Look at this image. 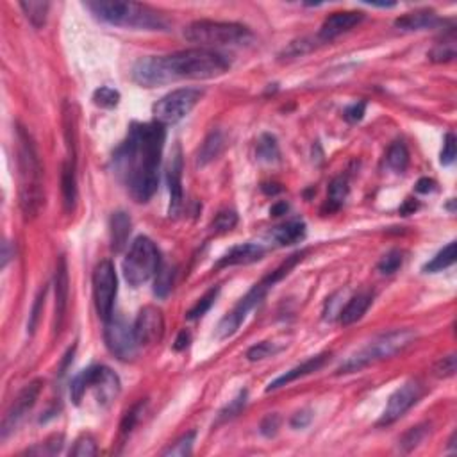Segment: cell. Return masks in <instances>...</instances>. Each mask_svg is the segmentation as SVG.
<instances>
[{"label": "cell", "mask_w": 457, "mask_h": 457, "mask_svg": "<svg viewBox=\"0 0 457 457\" xmlns=\"http://www.w3.org/2000/svg\"><path fill=\"white\" fill-rule=\"evenodd\" d=\"M424 397V386L420 380H407L404 386L397 389L389 397L388 404H386L384 413L380 417L379 425H391L404 417L409 409L418 404V400Z\"/></svg>", "instance_id": "cell-13"}, {"label": "cell", "mask_w": 457, "mask_h": 457, "mask_svg": "<svg viewBox=\"0 0 457 457\" xmlns=\"http://www.w3.org/2000/svg\"><path fill=\"white\" fill-rule=\"evenodd\" d=\"M402 263H404L402 252L400 250H391V252H388L384 257L380 259L379 271L382 274V276H391V274H395V271H397L398 268L402 267Z\"/></svg>", "instance_id": "cell-40"}, {"label": "cell", "mask_w": 457, "mask_h": 457, "mask_svg": "<svg viewBox=\"0 0 457 457\" xmlns=\"http://www.w3.org/2000/svg\"><path fill=\"white\" fill-rule=\"evenodd\" d=\"M184 38L200 49L225 47V45H245L252 41L250 29L234 22L197 20L184 29Z\"/></svg>", "instance_id": "cell-6"}, {"label": "cell", "mask_w": 457, "mask_h": 457, "mask_svg": "<svg viewBox=\"0 0 457 457\" xmlns=\"http://www.w3.org/2000/svg\"><path fill=\"white\" fill-rule=\"evenodd\" d=\"M134 334L140 347H152L163 340L165 334V316L156 306H145L136 316L134 322Z\"/></svg>", "instance_id": "cell-15"}, {"label": "cell", "mask_w": 457, "mask_h": 457, "mask_svg": "<svg viewBox=\"0 0 457 457\" xmlns=\"http://www.w3.org/2000/svg\"><path fill=\"white\" fill-rule=\"evenodd\" d=\"M418 332L413 329H395V331L384 332L377 336L375 340L370 341L363 350L354 354L352 357H348L340 366L338 372L340 373H352L357 370L368 366V364L377 363V361L389 359V357L397 356V354L404 352L405 348L417 341Z\"/></svg>", "instance_id": "cell-5"}, {"label": "cell", "mask_w": 457, "mask_h": 457, "mask_svg": "<svg viewBox=\"0 0 457 457\" xmlns=\"http://www.w3.org/2000/svg\"><path fill=\"white\" fill-rule=\"evenodd\" d=\"M456 263V241H450L447 247L441 248L429 263L424 267V271L427 274H436V271H443L449 267Z\"/></svg>", "instance_id": "cell-30"}, {"label": "cell", "mask_w": 457, "mask_h": 457, "mask_svg": "<svg viewBox=\"0 0 457 457\" xmlns=\"http://www.w3.org/2000/svg\"><path fill=\"white\" fill-rule=\"evenodd\" d=\"M414 190L418 191V193H430V191L436 190V181L434 179H429V177H421L420 181L417 182V186H414Z\"/></svg>", "instance_id": "cell-51"}, {"label": "cell", "mask_w": 457, "mask_h": 457, "mask_svg": "<svg viewBox=\"0 0 457 457\" xmlns=\"http://www.w3.org/2000/svg\"><path fill=\"white\" fill-rule=\"evenodd\" d=\"M61 191H63V202L66 213H72L77 202V179H75V163L66 161L63 165L61 174Z\"/></svg>", "instance_id": "cell-25"}, {"label": "cell", "mask_w": 457, "mask_h": 457, "mask_svg": "<svg viewBox=\"0 0 457 457\" xmlns=\"http://www.w3.org/2000/svg\"><path fill=\"white\" fill-rule=\"evenodd\" d=\"M457 370V361L456 354H450V356L441 357L436 364H434V375L440 377V379H447V377H452Z\"/></svg>", "instance_id": "cell-43"}, {"label": "cell", "mask_w": 457, "mask_h": 457, "mask_svg": "<svg viewBox=\"0 0 457 457\" xmlns=\"http://www.w3.org/2000/svg\"><path fill=\"white\" fill-rule=\"evenodd\" d=\"M165 140V126L158 121L134 123L114 154L117 172L138 202H149L158 190Z\"/></svg>", "instance_id": "cell-1"}, {"label": "cell", "mask_w": 457, "mask_h": 457, "mask_svg": "<svg viewBox=\"0 0 457 457\" xmlns=\"http://www.w3.org/2000/svg\"><path fill=\"white\" fill-rule=\"evenodd\" d=\"M264 255L263 245L257 243H243L238 247H232L231 250L227 252L222 259L218 261L216 267L225 268V267H234V264H250L259 261Z\"/></svg>", "instance_id": "cell-21"}, {"label": "cell", "mask_w": 457, "mask_h": 457, "mask_svg": "<svg viewBox=\"0 0 457 457\" xmlns=\"http://www.w3.org/2000/svg\"><path fill=\"white\" fill-rule=\"evenodd\" d=\"M86 8L102 22L117 27L140 29V31H166L168 22L161 13L147 4L123 2V0H97L86 2Z\"/></svg>", "instance_id": "cell-3"}, {"label": "cell", "mask_w": 457, "mask_h": 457, "mask_svg": "<svg viewBox=\"0 0 457 457\" xmlns=\"http://www.w3.org/2000/svg\"><path fill=\"white\" fill-rule=\"evenodd\" d=\"M41 386H43V382H41L40 379H36L33 380V382H29V384L18 393V397L9 405L8 413H6L4 420H2V429H0V437H2V440H6L13 430L17 429L18 424L25 418V414L34 407L38 397H40Z\"/></svg>", "instance_id": "cell-14"}, {"label": "cell", "mask_w": 457, "mask_h": 457, "mask_svg": "<svg viewBox=\"0 0 457 457\" xmlns=\"http://www.w3.org/2000/svg\"><path fill=\"white\" fill-rule=\"evenodd\" d=\"M348 197V181L345 177H336L329 186L327 202L324 206V213H334L345 204V199Z\"/></svg>", "instance_id": "cell-28"}, {"label": "cell", "mask_w": 457, "mask_h": 457, "mask_svg": "<svg viewBox=\"0 0 457 457\" xmlns=\"http://www.w3.org/2000/svg\"><path fill=\"white\" fill-rule=\"evenodd\" d=\"M45 297H47V287H43L40 292V295L36 297V302L33 306V311H31V318H29V332H34L38 325V318H40L41 308H43L45 304Z\"/></svg>", "instance_id": "cell-48"}, {"label": "cell", "mask_w": 457, "mask_h": 457, "mask_svg": "<svg viewBox=\"0 0 457 457\" xmlns=\"http://www.w3.org/2000/svg\"><path fill=\"white\" fill-rule=\"evenodd\" d=\"M165 63L170 82L181 79H193V81L215 79L231 68V61L225 54L213 49H200V47L165 56Z\"/></svg>", "instance_id": "cell-4"}, {"label": "cell", "mask_w": 457, "mask_h": 457, "mask_svg": "<svg viewBox=\"0 0 457 457\" xmlns=\"http://www.w3.org/2000/svg\"><path fill=\"white\" fill-rule=\"evenodd\" d=\"M236 223H238V215H236L234 211H220L216 218L213 220V223H211V229L220 234V232H227L234 229Z\"/></svg>", "instance_id": "cell-39"}, {"label": "cell", "mask_w": 457, "mask_h": 457, "mask_svg": "<svg viewBox=\"0 0 457 457\" xmlns=\"http://www.w3.org/2000/svg\"><path fill=\"white\" fill-rule=\"evenodd\" d=\"M364 111H366V102H356V104L348 105L345 110L343 117L345 120L350 121V123H357L359 120H363Z\"/></svg>", "instance_id": "cell-49"}, {"label": "cell", "mask_w": 457, "mask_h": 457, "mask_svg": "<svg viewBox=\"0 0 457 457\" xmlns=\"http://www.w3.org/2000/svg\"><path fill=\"white\" fill-rule=\"evenodd\" d=\"M218 293H220V287L218 286L211 287L209 292H207L206 295L202 297V299H199V302L195 304L193 308L190 309V313H188V320H197V318H200V316L206 315V313L211 309V306L215 304V300H216V297H218Z\"/></svg>", "instance_id": "cell-35"}, {"label": "cell", "mask_w": 457, "mask_h": 457, "mask_svg": "<svg viewBox=\"0 0 457 457\" xmlns=\"http://www.w3.org/2000/svg\"><path fill=\"white\" fill-rule=\"evenodd\" d=\"M20 8L25 13L27 20L36 29H41L47 22L50 4L45 0H29V2H20Z\"/></svg>", "instance_id": "cell-29"}, {"label": "cell", "mask_w": 457, "mask_h": 457, "mask_svg": "<svg viewBox=\"0 0 457 457\" xmlns=\"http://www.w3.org/2000/svg\"><path fill=\"white\" fill-rule=\"evenodd\" d=\"M270 287L274 286H271L270 280H268L267 277H264L259 284H255L250 292L239 300L238 306H236V308L232 309V311L229 313L222 322H220L218 329H216V336H218L220 340H225V338L232 336V334L239 329V325L243 324V320L247 318L248 313H250L252 309H254L255 306L264 299V295H267Z\"/></svg>", "instance_id": "cell-12"}, {"label": "cell", "mask_w": 457, "mask_h": 457, "mask_svg": "<svg viewBox=\"0 0 457 457\" xmlns=\"http://www.w3.org/2000/svg\"><path fill=\"white\" fill-rule=\"evenodd\" d=\"M118 293V279L114 264L110 259H104L93 271V299L98 316L104 322L113 316L114 300Z\"/></svg>", "instance_id": "cell-10"}, {"label": "cell", "mask_w": 457, "mask_h": 457, "mask_svg": "<svg viewBox=\"0 0 457 457\" xmlns=\"http://www.w3.org/2000/svg\"><path fill=\"white\" fill-rule=\"evenodd\" d=\"M172 284H174V271L170 270L168 267H159V271L156 274V287L154 292L156 295L159 297H166L170 293Z\"/></svg>", "instance_id": "cell-37"}, {"label": "cell", "mask_w": 457, "mask_h": 457, "mask_svg": "<svg viewBox=\"0 0 457 457\" xmlns=\"http://www.w3.org/2000/svg\"><path fill=\"white\" fill-rule=\"evenodd\" d=\"M195 437H197V433H195V430L184 434L181 440L175 441L174 445L168 447V449L163 452V456H172V457H186V456H190L191 450H193Z\"/></svg>", "instance_id": "cell-34"}, {"label": "cell", "mask_w": 457, "mask_h": 457, "mask_svg": "<svg viewBox=\"0 0 457 457\" xmlns=\"http://www.w3.org/2000/svg\"><path fill=\"white\" fill-rule=\"evenodd\" d=\"M440 25V18L434 11H414L407 13L404 17L398 18L395 22V27L400 29V31H407V33H413V31H425V29H434Z\"/></svg>", "instance_id": "cell-22"}, {"label": "cell", "mask_w": 457, "mask_h": 457, "mask_svg": "<svg viewBox=\"0 0 457 457\" xmlns=\"http://www.w3.org/2000/svg\"><path fill=\"white\" fill-rule=\"evenodd\" d=\"M279 425H280L279 414H276V413L267 414V417L263 418V421H261V425H259V433L267 437L276 436L277 430H279Z\"/></svg>", "instance_id": "cell-47"}, {"label": "cell", "mask_w": 457, "mask_h": 457, "mask_svg": "<svg viewBox=\"0 0 457 457\" xmlns=\"http://www.w3.org/2000/svg\"><path fill=\"white\" fill-rule=\"evenodd\" d=\"M104 341L105 347L110 348V352L120 361H130L138 354V341L134 334V327L129 325L123 316H117L113 313L104 329Z\"/></svg>", "instance_id": "cell-11"}, {"label": "cell", "mask_w": 457, "mask_h": 457, "mask_svg": "<svg viewBox=\"0 0 457 457\" xmlns=\"http://www.w3.org/2000/svg\"><path fill=\"white\" fill-rule=\"evenodd\" d=\"M280 348L276 347L274 343H268V341H263V343H257L254 345L252 348H248L247 352V359L248 361H261V359H267V357L270 356H276L277 352H279Z\"/></svg>", "instance_id": "cell-42"}, {"label": "cell", "mask_w": 457, "mask_h": 457, "mask_svg": "<svg viewBox=\"0 0 457 457\" xmlns=\"http://www.w3.org/2000/svg\"><path fill=\"white\" fill-rule=\"evenodd\" d=\"M363 18H364V15L359 11L332 13L331 17L325 18V22L322 24L318 38L322 41L334 40V38H338L340 34L348 33L350 29H354L356 25H359L361 22H363Z\"/></svg>", "instance_id": "cell-18"}, {"label": "cell", "mask_w": 457, "mask_h": 457, "mask_svg": "<svg viewBox=\"0 0 457 457\" xmlns=\"http://www.w3.org/2000/svg\"><path fill=\"white\" fill-rule=\"evenodd\" d=\"M133 79L143 88L170 84L165 56H147L136 61L133 66Z\"/></svg>", "instance_id": "cell-16"}, {"label": "cell", "mask_w": 457, "mask_h": 457, "mask_svg": "<svg viewBox=\"0 0 457 457\" xmlns=\"http://www.w3.org/2000/svg\"><path fill=\"white\" fill-rule=\"evenodd\" d=\"M93 102L98 107H117L118 102H120V93L117 89L102 86L93 93Z\"/></svg>", "instance_id": "cell-38"}, {"label": "cell", "mask_w": 457, "mask_h": 457, "mask_svg": "<svg viewBox=\"0 0 457 457\" xmlns=\"http://www.w3.org/2000/svg\"><path fill=\"white\" fill-rule=\"evenodd\" d=\"M457 156V145H456V136L452 133H449L445 136V142H443V150H441V165L450 166L454 161H456Z\"/></svg>", "instance_id": "cell-46"}, {"label": "cell", "mask_w": 457, "mask_h": 457, "mask_svg": "<svg viewBox=\"0 0 457 457\" xmlns=\"http://www.w3.org/2000/svg\"><path fill=\"white\" fill-rule=\"evenodd\" d=\"M223 147H225V140H223V134L220 130H213V133L204 140L202 147H200L199 152V165L204 166L207 163L215 161L220 154H222Z\"/></svg>", "instance_id": "cell-27"}, {"label": "cell", "mask_w": 457, "mask_h": 457, "mask_svg": "<svg viewBox=\"0 0 457 457\" xmlns=\"http://www.w3.org/2000/svg\"><path fill=\"white\" fill-rule=\"evenodd\" d=\"M271 236L276 238L279 245H295L306 238V223L304 222H287L274 229Z\"/></svg>", "instance_id": "cell-26"}, {"label": "cell", "mask_w": 457, "mask_h": 457, "mask_svg": "<svg viewBox=\"0 0 457 457\" xmlns=\"http://www.w3.org/2000/svg\"><path fill=\"white\" fill-rule=\"evenodd\" d=\"M386 163H388V166L393 172L404 174L409 165V152L404 142L391 143V147L388 149V154H386Z\"/></svg>", "instance_id": "cell-31"}, {"label": "cell", "mask_w": 457, "mask_h": 457, "mask_svg": "<svg viewBox=\"0 0 457 457\" xmlns=\"http://www.w3.org/2000/svg\"><path fill=\"white\" fill-rule=\"evenodd\" d=\"M54 292H56V308H54V332L59 334L65 325L66 309H68L70 295V280H68V264L65 255H59L56 264V276H54Z\"/></svg>", "instance_id": "cell-17"}, {"label": "cell", "mask_w": 457, "mask_h": 457, "mask_svg": "<svg viewBox=\"0 0 457 457\" xmlns=\"http://www.w3.org/2000/svg\"><path fill=\"white\" fill-rule=\"evenodd\" d=\"M427 434H429V425H417L413 429H409L407 433L402 436L400 449L404 450V452H411V450L420 445Z\"/></svg>", "instance_id": "cell-33"}, {"label": "cell", "mask_w": 457, "mask_h": 457, "mask_svg": "<svg viewBox=\"0 0 457 457\" xmlns=\"http://www.w3.org/2000/svg\"><path fill=\"white\" fill-rule=\"evenodd\" d=\"M287 211V204L286 202H277L276 206H271L270 209V215L271 216H280V215H286Z\"/></svg>", "instance_id": "cell-54"}, {"label": "cell", "mask_w": 457, "mask_h": 457, "mask_svg": "<svg viewBox=\"0 0 457 457\" xmlns=\"http://www.w3.org/2000/svg\"><path fill=\"white\" fill-rule=\"evenodd\" d=\"M418 209V202L414 199H405L404 200V204H402L400 206V213L404 216H407V215H413L414 211Z\"/></svg>", "instance_id": "cell-53"}, {"label": "cell", "mask_w": 457, "mask_h": 457, "mask_svg": "<svg viewBox=\"0 0 457 457\" xmlns=\"http://www.w3.org/2000/svg\"><path fill=\"white\" fill-rule=\"evenodd\" d=\"M130 231H133V222L130 216L123 211H118L111 216V247L114 252H120L129 241Z\"/></svg>", "instance_id": "cell-24"}, {"label": "cell", "mask_w": 457, "mask_h": 457, "mask_svg": "<svg viewBox=\"0 0 457 457\" xmlns=\"http://www.w3.org/2000/svg\"><path fill=\"white\" fill-rule=\"evenodd\" d=\"M329 357H331L329 354H320V356L309 357L308 361H304L302 364H299V366L292 368L290 372H286V373H283L280 377H277L274 382H270L267 388V391H276V389L283 388V386L292 384V382H295L297 379H302V377L309 375V373L318 372V370L322 368L325 363H327Z\"/></svg>", "instance_id": "cell-20"}, {"label": "cell", "mask_w": 457, "mask_h": 457, "mask_svg": "<svg viewBox=\"0 0 457 457\" xmlns=\"http://www.w3.org/2000/svg\"><path fill=\"white\" fill-rule=\"evenodd\" d=\"M245 404H247V391L243 389V391L238 393V397H236L234 400H231V404L227 405L222 413H220V420L223 421L229 420V418H234L236 414H239V411L245 407Z\"/></svg>", "instance_id": "cell-45"}, {"label": "cell", "mask_w": 457, "mask_h": 457, "mask_svg": "<svg viewBox=\"0 0 457 457\" xmlns=\"http://www.w3.org/2000/svg\"><path fill=\"white\" fill-rule=\"evenodd\" d=\"M202 98V91L197 88H179L159 98L152 107V113L158 123L161 126H172L177 123L186 114L191 113L195 105Z\"/></svg>", "instance_id": "cell-9"}, {"label": "cell", "mask_w": 457, "mask_h": 457, "mask_svg": "<svg viewBox=\"0 0 457 457\" xmlns=\"http://www.w3.org/2000/svg\"><path fill=\"white\" fill-rule=\"evenodd\" d=\"M372 302H373V299H372V295H368V293H359V295L352 297V299L347 302V306L341 308L340 324L341 325H352V324H356V322H359V320L366 315V311L370 309Z\"/></svg>", "instance_id": "cell-23"}, {"label": "cell", "mask_w": 457, "mask_h": 457, "mask_svg": "<svg viewBox=\"0 0 457 457\" xmlns=\"http://www.w3.org/2000/svg\"><path fill=\"white\" fill-rule=\"evenodd\" d=\"M311 420H313V411H309V409H302V411L293 414L290 424H292L293 429H306V427L311 424Z\"/></svg>", "instance_id": "cell-50"}, {"label": "cell", "mask_w": 457, "mask_h": 457, "mask_svg": "<svg viewBox=\"0 0 457 457\" xmlns=\"http://www.w3.org/2000/svg\"><path fill=\"white\" fill-rule=\"evenodd\" d=\"M279 145H277L276 136L263 134L257 143V158L264 163H276L279 159Z\"/></svg>", "instance_id": "cell-32"}, {"label": "cell", "mask_w": 457, "mask_h": 457, "mask_svg": "<svg viewBox=\"0 0 457 457\" xmlns=\"http://www.w3.org/2000/svg\"><path fill=\"white\" fill-rule=\"evenodd\" d=\"M161 267V257L156 243L147 236H138L123 259V277L129 286L140 287L154 279Z\"/></svg>", "instance_id": "cell-8"}, {"label": "cell", "mask_w": 457, "mask_h": 457, "mask_svg": "<svg viewBox=\"0 0 457 457\" xmlns=\"http://www.w3.org/2000/svg\"><path fill=\"white\" fill-rule=\"evenodd\" d=\"M454 57H456V43L452 38L437 43L429 52V59L434 63H447V61H452Z\"/></svg>", "instance_id": "cell-36"}, {"label": "cell", "mask_w": 457, "mask_h": 457, "mask_svg": "<svg viewBox=\"0 0 457 457\" xmlns=\"http://www.w3.org/2000/svg\"><path fill=\"white\" fill-rule=\"evenodd\" d=\"M120 379L117 373L107 366H91L79 373L75 379L72 380L70 386V397H72L73 404L79 405L84 398L88 389H93L95 398L100 405L107 407L120 393Z\"/></svg>", "instance_id": "cell-7"}, {"label": "cell", "mask_w": 457, "mask_h": 457, "mask_svg": "<svg viewBox=\"0 0 457 457\" xmlns=\"http://www.w3.org/2000/svg\"><path fill=\"white\" fill-rule=\"evenodd\" d=\"M143 407H145V400L138 402V404L134 405L130 411H127L126 417H123V420H121V425H120L121 434H129L130 430H133V427L136 425V421L140 420V414L143 413Z\"/></svg>", "instance_id": "cell-44"}, {"label": "cell", "mask_w": 457, "mask_h": 457, "mask_svg": "<svg viewBox=\"0 0 457 457\" xmlns=\"http://www.w3.org/2000/svg\"><path fill=\"white\" fill-rule=\"evenodd\" d=\"M166 181H168V191H170V207L168 215L177 216L182 206V152L181 147H175L172 154L170 165L166 170Z\"/></svg>", "instance_id": "cell-19"}, {"label": "cell", "mask_w": 457, "mask_h": 457, "mask_svg": "<svg viewBox=\"0 0 457 457\" xmlns=\"http://www.w3.org/2000/svg\"><path fill=\"white\" fill-rule=\"evenodd\" d=\"M70 454L75 457H91L97 454V443H95V440L89 434H84V436H81L75 441V445H73Z\"/></svg>", "instance_id": "cell-41"}, {"label": "cell", "mask_w": 457, "mask_h": 457, "mask_svg": "<svg viewBox=\"0 0 457 457\" xmlns=\"http://www.w3.org/2000/svg\"><path fill=\"white\" fill-rule=\"evenodd\" d=\"M18 199L20 209L27 220H33L40 215L45 206V186H43V168H41L40 156L34 145L31 134L18 127Z\"/></svg>", "instance_id": "cell-2"}, {"label": "cell", "mask_w": 457, "mask_h": 457, "mask_svg": "<svg viewBox=\"0 0 457 457\" xmlns=\"http://www.w3.org/2000/svg\"><path fill=\"white\" fill-rule=\"evenodd\" d=\"M190 341H191V334L186 331V329H184V331L179 332L177 340H175V343H174V350H177V352H181V350H184V348H188V345H190Z\"/></svg>", "instance_id": "cell-52"}, {"label": "cell", "mask_w": 457, "mask_h": 457, "mask_svg": "<svg viewBox=\"0 0 457 457\" xmlns=\"http://www.w3.org/2000/svg\"><path fill=\"white\" fill-rule=\"evenodd\" d=\"M263 191L267 195H276V193H279V191H283V188H280L279 184H264Z\"/></svg>", "instance_id": "cell-55"}]
</instances>
